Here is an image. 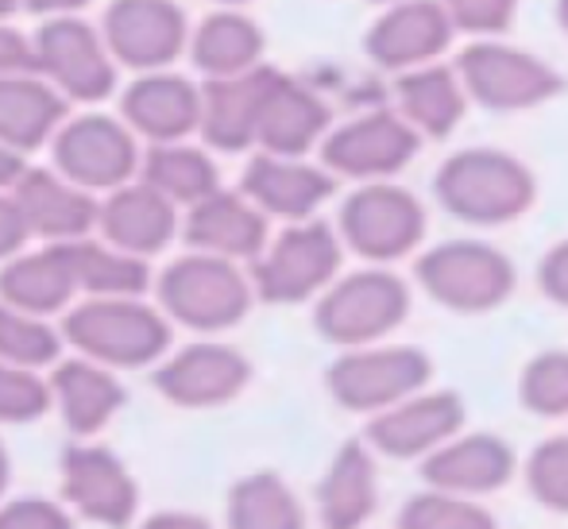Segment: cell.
I'll list each match as a JSON object with an SVG mask.
<instances>
[{"instance_id":"cell-4","label":"cell","mask_w":568,"mask_h":529,"mask_svg":"<svg viewBox=\"0 0 568 529\" xmlns=\"http://www.w3.org/2000/svg\"><path fill=\"white\" fill-rule=\"evenodd\" d=\"M456 74L464 82L471 105L487 112H526L549 105L568 90L565 74L526 47L503 43V39H471L456 54Z\"/></svg>"},{"instance_id":"cell-30","label":"cell","mask_w":568,"mask_h":529,"mask_svg":"<svg viewBox=\"0 0 568 529\" xmlns=\"http://www.w3.org/2000/svg\"><path fill=\"white\" fill-rule=\"evenodd\" d=\"M379 479L367 445H344L317 487V510L325 529H359L375 515Z\"/></svg>"},{"instance_id":"cell-23","label":"cell","mask_w":568,"mask_h":529,"mask_svg":"<svg viewBox=\"0 0 568 529\" xmlns=\"http://www.w3.org/2000/svg\"><path fill=\"white\" fill-rule=\"evenodd\" d=\"M510 476H515V448L507 440L491 437V433L456 437L426 460L429 487L460 495V499L499 491V487L510 484Z\"/></svg>"},{"instance_id":"cell-14","label":"cell","mask_w":568,"mask_h":529,"mask_svg":"<svg viewBox=\"0 0 568 529\" xmlns=\"http://www.w3.org/2000/svg\"><path fill=\"white\" fill-rule=\"evenodd\" d=\"M453 39L456 28L442 0H398L383 8L364 31V54L379 70H390L398 78L442 62Z\"/></svg>"},{"instance_id":"cell-41","label":"cell","mask_w":568,"mask_h":529,"mask_svg":"<svg viewBox=\"0 0 568 529\" xmlns=\"http://www.w3.org/2000/svg\"><path fill=\"white\" fill-rule=\"evenodd\" d=\"M39 74L36 35H23L12 23H0V78Z\"/></svg>"},{"instance_id":"cell-52","label":"cell","mask_w":568,"mask_h":529,"mask_svg":"<svg viewBox=\"0 0 568 529\" xmlns=\"http://www.w3.org/2000/svg\"><path fill=\"white\" fill-rule=\"evenodd\" d=\"M367 4H379V8H390V4H398V0H367Z\"/></svg>"},{"instance_id":"cell-44","label":"cell","mask_w":568,"mask_h":529,"mask_svg":"<svg viewBox=\"0 0 568 529\" xmlns=\"http://www.w3.org/2000/svg\"><path fill=\"white\" fill-rule=\"evenodd\" d=\"M28 224H23V213L16 205L12 194H0V260H16L28 240Z\"/></svg>"},{"instance_id":"cell-45","label":"cell","mask_w":568,"mask_h":529,"mask_svg":"<svg viewBox=\"0 0 568 529\" xmlns=\"http://www.w3.org/2000/svg\"><path fill=\"white\" fill-rule=\"evenodd\" d=\"M85 4H90V0H23V12L59 20V16H78Z\"/></svg>"},{"instance_id":"cell-40","label":"cell","mask_w":568,"mask_h":529,"mask_svg":"<svg viewBox=\"0 0 568 529\" xmlns=\"http://www.w3.org/2000/svg\"><path fill=\"white\" fill-rule=\"evenodd\" d=\"M51 390L31 367L0 364V421H31L47 410Z\"/></svg>"},{"instance_id":"cell-47","label":"cell","mask_w":568,"mask_h":529,"mask_svg":"<svg viewBox=\"0 0 568 529\" xmlns=\"http://www.w3.org/2000/svg\"><path fill=\"white\" fill-rule=\"evenodd\" d=\"M148 529H210V526L194 515H159L155 522H148Z\"/></svg>"},{"instance_id":"cell-11","label":"cell","mask_w":568,"mask_h":529,"mask_svg":"<svg viewBox=\"0 0 568 529\" xmlns=\"http://www.w3.org/2000/svg\"><path fill=\"white\" fill-rule=\"evenodd\" d=\"M36 59L39 78L67 101H105L116 90V59L105 35L78 16L43 20L36 31Z\"/></svg>"},{"instance_id":"cell-51","label":"cell","mask_w":568,"mask_h":529,"mask_svg":"<svg viewBox=\"0 0 568 529\" xmlns=\"http://www.w3.org/2000/svg\"><path fill=\"white\" fill-rule=\"evenodd\" d=\"M213 4H221V8H240V4H247V0H213Z\"/></svg>"},{"instance_id":"cell-35","label":"cell","mask_w":568,"mask_h":529,"mask_svg":"<svg viewBox=\"0 0 568 529\" xmlns=\"http://www.w3.org/2000/svg\"><path fill=\"white\" fill-rule=\"evenodd\" d=\"M398 529H499L495 515L476 499H460L449 491H426L406 499L398 510Z\"/></svg>"},{"instance_id":"cell-31","label":"cell","mask_w":568,"mask_h":529,"mask_svg":"<svg viewBox=\"0 0 568 529\" xmlns=\"http://www.w3.org/2000/svg\"><path fill=\"white\" fill-rule=\"evenodd\" d=\"M140 182L166 197L171 205H190L217 194V163L190 143H155L140 163Z\"/></svg>"},{"instance_id":"cell-49","label":"cell","mask_w":568,"mask_h":529,"mask_svg":"<svg viewBox=\"0 0 568 529\" xmlns=\"http://www.w3.org/2000/svg\"><path fill=\"white\" fill-rule=\"evenodd\" d=\"M557 28H561L568 39V0H557Z\"/></svg>"},{"instance_id":"cell-39","label":"cell","mask_w":568,"mask_h":529,"mask_svg":"<svg viewBox=\"0 0 568 529\" xmlns=\"http://www.w3.org/2000/svg\"><path fill=\"white\" fill-rule=\"evenodd\" d=\"M456 35L499 39L510 31L518 16V0H442Z\"/></svg>"},{"instance_id":"cell-24","label":"cell","mask_w":568,"mask_h":529,"mask_svg":"<svg viewBox=\"0 0 568 529\" xmlns=\"http://www.w3.org/2000/svg\"><path fill=\"white\" fill-rule=\"evenodd\" d=\"M101 232L105 244L128 255H155L179 232V205L166 202L148 182H128L101 202Z\"/></svg>"},{"instance_id":"cell-50","label":"cell","mask_w":568,"mask_h":529,"mask_svg":"<svg viewBox=\"0 0 568 529\" xmlns=\"http://www.w3.org/2000/svg\"><path fill=\"white\" fill-rule=\"evenodd\" d=\"M8 479V460H4V448H0V487H4Z\"/></svg>"},{"instance_id":"cell-16","label":"cell","mask_w":568,"mask_h":529,"mask_svg":"<svg viewBox=\"0 0 568 529\" xmlns=\"http://www.w3.org/2000/svg\"><path fill=\"white\" fill-rule=\"evenodd\" d=\"M240 194L267 216H283L291 224H302L314 221V213L337 194V179L325 166L306 163V159L263 155L260 151L247 163Z\"/></svg>"},{"instance_id":"cell-2","label":"cell","mask_w":568,"mask_h":529,"mask_svg":"<svg viewBox=\"0 0 568 529\" xmlns=\"http://www.w3.org/2000/svg\"><path fill=\"white\" fill-rule=\"evenodd\" d=\"M414 283L453 314H491L510 302L518 267L503 247L487 240H442L414 260Z\"/></svg>"},{"instance_id":"cell-17","label":"cell","mask_w":568,"mask_h":529,"mask_svg":"<svg viewBox=\"0 0 568 529\" xmlns=\"http://www.w3.org/2000/svg\"><path fill=\"white\" fill-rule=\"evenodd\" d=\"M182 236L194 252L217 255L229 263H255L271 244L267 213L255 210L244 194H232V190H217L213 197L197 202L186 213Z\"/></svg>"},{"instance_id":"cell-28","label":"cell","mask_w":568,"mask_h":529,"mask_svg":"<svg viewBox=\"0 0 568 529\" xmlns=\"http://www.w3.org/2000/svg\"><path fill=\"white\" fill-rule=\"evenodd\" d=\"M67 124V98L47 78H0V143L12 151H36Z\"/></svg>"},{"instance_id":"cell-37","label":"cell","mask_w":568,"mask_h":529,"mask_svg":"<svg viewBox=\"0 0 568 529\" xmlns=\"http://www.w3.org/2000/svg\"><path fill=\"white\" fill-rule=\"evenodd\" d=\"M518 398L538 418H565L568 414V352L549 348L523 367Z\"/></svg>"},{"instance_id":"cell-7","label":"cell","mask_w":568,"mask_h":529,"mask_svg":"<svg viewBox=\"0 0 568 529\" xmlns=\"http://www.w3.org/2000/svg\"><path fill=\"white\" fill-rule=\"evenodd\" d=\"M159 298L179 325L217 333V328H232L236 321H244V314L252 309L255 286L252 275H244L236 263L190 252L163 271Z\"/></svg>"},{"instance_id":"cell-42","label":"cell","mask_w":568,"mask_h":529,"mask_svg":"<svg viewBox=\"0 0 568 529\" xmlns=\"http://www.w3.org/2000/svg\"><path fill=\"white\" fill-rule=\"evenodd\" d=\"M0 529H70V522L47 499H20L0 510Z\"/></svg>"},{"instance_id":"cell-10","label":"cell","mask_w":568,"mask_h":529,"mask_svg":"<svg viewBox=\"0 0 568 529\" xmlns=\"http://www.w3.org/2000/svg\"><path fill=\"white\" fill-rule=\"evenodd\" d=\"M418 151L422 135L395 109H372L325 135L322 166L333 179H352L359 186L395 182V174H403L418 159Z\"/></svg>"},{"instance_id":"cell-12","label":"cell","mask_w":568,"mask_h":529,"mask_svg":"<svg viewBox=\"0 0 568 529\" xmlns=\"http://www.w3.org/2000/svg\"><path fill=\"white\" fill-rule=\"evenodd\" d=\"M101 35L120 67L155 74L186 51L194 31L179 0H109Z\"/></svg>"},{"instance_id":"cell-9","label":"cell","mask_w":568,"mask_h":529,"mask_svg":"<svg viewBox=\"0 0 568 529\" xmlns=\"http://www.w3.org/2000/svg\"><path fill=\"white\" fill-rule=\"evenodd\" d=\"M62 328L74 348L116 367H140L163 356L171 344L166 317L135 298H90L85 306L70 309Z\"/></svg>"},{"instance_id":"cell-43","label":"cell","mask_w":568,"mask_h":529,"mask_svg":"<svg viewBox=\"0 0 568 529\" xmlns=\"http://www.w3.org/2000/svg\"><path fill=\"white\" fill-rule=\"evenodd\" d=\"M538 286L549 302L557 306H568V236L557 240L538 263Z\"/></svg>"},{"instance_id":"cell-21","label":"cell","mask_w":568,"mask_h":529,"mask_svg":"<svg viewBox=\"0 0 568 529\" xmlns=\"http://www.w3.org/2000/svg\"><path fill=\"white\" fill-rule=\"evenodd\" d=\"M247 359L229 344H190L159 367L155 383L179 406H217L247 387Z\"/></svg>"},{"instance_id":"cell-34","label":"cell","mask_w":568,"mask_h":529,"mask_svg":"<svg viewBox=\"0 0 568 529\" xmlns=\"http://www.w3.org/2000/svg\"><path fill=\"white\" fill-rule=\"evenodd\" d=\"M302 515L294 491L271 471H255V476L240 479L229 502V529H302Z\"/></svg>"},{"instance_id":"cell-25","label":"cell","mask_w":568,"mask_h":529,"mask_svg":"<svg viewBox=\"0 0 568 529\" xmlns=\"http://www.w3.org/2000/svg\"><path fill=\"white\" fill-rule=\"evenodd\" d=\"M468 105L471 101L453 62H434L395 78V112L422 140H449Z\"/></svg>"},{"instance_id":"cell-33","label":"cell","mask_w":568,"mask_h":529,"mask_svg":"<svg viewBox=\"0 0 568 529\" xmlns=\"http://www.w3.org/2000/svg\"><path fill=\"white\" fill-rule=\"evenodd\" d=\"M54 395H59V406L67 414V421L74 425L78 433H98L101 425L116 414L120 398V383L109 372H101L90 359H70L54 372Z\"/></svg>"},{"instance_id":"cell-8","label":"cell","mask_w":568,"mask_h":529,"mask_svg":"<svg viewBox=\"0 0 568 529\" xmlns=\"http://www.w3.org/2000/svg\"><path fill=\"white\" fill-rule=\"evenodd\" d=\"M434 375V359L414 344H372V348L344 352L329 367L325 383L329 395L344 410L356 414H383L398 403L422 395Z\"/></svg>"},{"instance_id":"cell-36","label":"cell","mask_w":568,"mask_h":529,"mask_svg":"<svg viewBox=\"0 0 568 529\" xmlns=\"http://www.w3.org/2000/svg\"><path fill=\"white\" fill-rule=\"evenodd\" d=\"M59 356V333L43 317L0 302V364L39 367Z\"/></svg>"},{"instance_id":"cell-5","label":"cell","mask_w":568,"mask_h":529,"mask_svg":"<svg viewBox=\"0 0 568 529\" xmlns=\"http://www.w3.org/2000/svg\"><path fill=\"white\" fill-rule=\"evenodd\" d=\"M344 252L348 247L333 224H286L267 244V252L252 263L255 298L271 302V306H298V302L322 298L341 278Z\"/></svg>"},{"instance_id":"cell-6","label":"cell","mask_w":568,"mask_h":529,"mask_svg":"<svg viewBox=\"0 0 568 529\" xmlns=\"http://www.w3.org/2000/svg\"><path fill=\"white\" fill-rule=\"evenodd\" d=\"M426 205L398 182H367L344 197L337 216L344 247L372 267H387V263L414 255L426 240Z\"/></svg>"},{"instance_id":"cell-22","label":"cell","mask_w":568,"mask_h":529,"mask_svg":"<svg viewBox=\"0 0 568 529\" xmlns=\"http://www.w3.org/2000/svg\"><path fill=\"white\" fill-rule=\"evenodd\" d=\"M329 132H333L329 105L310 85H302L298 78L278 74V82L271 85L267 105H263L260 135H255L263 155L302 159L306 151L322 147Z\"/></svg>"},{"instance_id":"cell-20","label":"cell","mask_w":568,"mask_h":529,"mask_svg":"<svg viewBox=\"0 0 568 529\" xmlns=\"http://www.w3.org/2000/svg\"><path fill=\"white\" fill-rule=\"evenodd\" d=\"M16 205L23 213L31 236H43L51 244H74L101 221V205L90 190L62 179L59 171H28L12 190Z\"/></svg>"},{"instance_id":"cell-32","label":"cell","mask_w":568,"mask_h":529,"mask_svg":"<svg viewBox=\"0 0 568 529\" xmlns=\"http://www.w3.org/2000/svg\"><path fill=\"white\" fill-rule=\"evenodd\" d=\"M62 247L74 267L78 291L93 294V298H135L148 291L151 271L140 255H128L113 244H93V240H74Z\"/></svg>"},{"instance_id":"cell-46","label":"cell","mask_w":568,"mask_h":529,"mask_svg":"<svg viewBox=\"0 0 568 529\" xmlns=\"http://www.w3.org/2000/svg\"><path fill=\"white\" fill-rule=\"evenodd\" d=\"M23 174H28V166H23V155L0 143V194H4V190H16V182H20Z\"/></svg>"},{"instance_id":"cell-48","label":"cell","mask_w":568,"mask_h":529,"mask_svg":"<svg viewBox=\"0 0 568 529\" xmlns=\"http://www.w3.org/2000/svg\"><path fill=\"white\" fill-rule=\"evenodd\" d=\"M23 12V0H0V23L8 20V16Z\"/></svg>"},{"instance_id":"cell-29","label":"cell","mask_w":568,"mask_h":529,"mask_svg":"<svg viewBox=\"0 0 568 529\" xmlns=\"http://www.w3.org/2000/svg\"><path fill=\"white\" fill-rule=\"evenodd\" d=\"M78 291L74 267L67 260V247L51 244L43 252L16 255L0 271V302L23 309V314L47 317L62 309Z\"/></svg>"},{"instance_id":"cell-26","label":"cell","mask_w":568,"mask_h":529,"mask_svg":"<svg viewBox=\"0 0 568 529\" xmlns=\"http://www.w3.org/2000/svg\"><path fill=\"white\" fill-rule=\"evenodd\" d=\"M67 495L82 515L105 526H124L135 510V487L128 479L124 464L105 448H70L67 460Z\"/></svg>"},{"instance_id":"cell-27","label":"cell","mask_w":568,"mask_h":529,"mask_svg":"<svg viewBox=\"0 0 568 529\" xmlns=\"http://www.w3.org/2000/svg\"><path fill=\"white\" fill-rule=\"evenodd\" d=\"M263 47L267 35L252 16H244L240 8H217L190 35V59L210 82H217V78H240L263 67Z\"/></svg>"},{"instance_id":"cell-19","label":"cell","mask_w":568,"mask_h":529,"mask_svg":"<svg viewBox=\"0 0 568 529\" xmlns=\"http://www.w3.org/2000/svg\"><path fill=\"white\" fill-rule=\"evenodd\" d=\"M283 70L255 67L240 78H217L202 85V135L217 151H244L255 147L260 116L271 98V85Z\"/></svg>"},{"instance_id":"cell-38","label":"cell","mask_w":568,"mask_h":529,"mask_svg":"<svg viewBox=\"0 0 568 529\" xmlns=\"http://www.w3.org/2000/svg\"><path fill=\"white\" fill-rule=\"evenodd\" d=\"M526 487L554 515H568V437H549L526 460Z\"/></svg>"},{"instance_id":"cell-13","label":"cell","mask_w":568,"mask_h":529,"mask_svg":"<svg viewBox=\"0 0 568 529\" xmlns=\"http://www.w3.org/2000/svg\"><path fill=\"white\" fill-rule=\"evenodd\" d=\"M54 171L82 190H120L140 171L135 132L101 112H85L54 135Z\"/></svg>"},{"instance_id":"cell-3","label":"cell","mask_w":568,"mask_h":529,"mask_svg":"<svg viewBox=\"0 0 568 529\" xmlns=\"http://www.w3.org/2000/svg\"><path fill=\"white\" fill-rule=\"evenodd\" d=\"M410 306H414L410 283L398 271L359 267L341 275L317 298L314 328L344 352L372 348V344L387 340L410 317Z\"/></svg>"},{"instance_id":"cell-18","label":"cell","mask_w":568,"mask_h":529,"mask_svg":"<svg viewBox=\"0 0 568 529\" xmlns=\"http://www.w3.org/2000/svg\"><path fill=\"white\" fill-rule=\"evenodd\" d=\"M120 112L124 124L151 143H182L190 132H202V90L174 70H155L128 85Z\"/></svg>"},{"instance_id":"cell-1","label":"cell","mask_w":568,"mask_h":529,"mask_svg":"<svg viewBox=\"0 0 568 529\" xmlns=\"http://www.w3.org/2000/svg\"><path fill=\"white\" fill-rule=\"evenodd\" d=\"M434 197L445 213L471 228H499L534 210L538 179L510 151L464 147L437 166Z\"/></svg>"},{"instance_id":"cell-15","label":"cell","mask_w":568,"mask_h":529,"mask_svg":"<svg viewBox=\"0 0 568 529\" xmlns=\"http://www.w3.org/2000/svg\"><path fill=\"white\" fill-rule=\"evenodd\" d=\"M464 429V403L453 390H422V395L398 403L395 410L375 414L367 425V445L395 460L410 456H434Z\"/></svg>"}]
</instances>
